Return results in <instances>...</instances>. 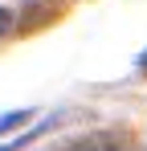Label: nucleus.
<instances>
[{
	"label": "nucleus",
	"mask_w": 147,
	"mask_h": 151,
	"mask_svg": "<svg viewBox=\"0 0 147 151\" xmlns=\"http://www.w3.org/2000/svg\"><path fill=\"white\" fill-rule=\"evenodd\" d=\"M29 119H33V110H12V114H4V119H0V135L12 131V127H24Z\"/></svg>",
	"instance_id": "obj_1"
},
{
	"label": "nucleus",
	"mask_w": 147,
	"mask_h": 151,
	"mask_svg": "<svg viewBox=\"0 0 147 151\" xmlns=\"http://www.w3.org/2000/svg\"><path fill=\"white\" fill-rule=\"evenodd\" d=\"M8 25H12V17H8V12H4V8H0V37H4V33H8Z\"/></svg>",
	"instance_id": "obj_2"
}]
</instances>
